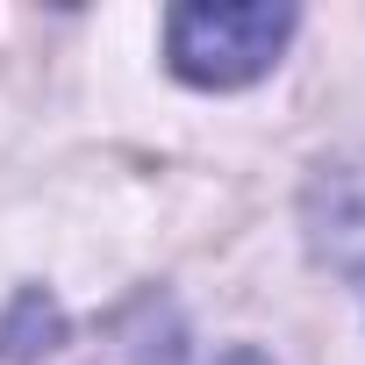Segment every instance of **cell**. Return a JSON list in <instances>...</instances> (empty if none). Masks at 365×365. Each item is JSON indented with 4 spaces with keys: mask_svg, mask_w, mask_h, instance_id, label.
<instances>
[{
    "mask_svg": "<svg viewBox=\"0 0 365 365\" xmlns=\"http://www.w3.org/2000/svg\"><path fill=\"white\" fill-rule=\"evenodd\" d=\"M294 29H301V15L287 0H230V8L194 0V8L165 15V65H172L179 86L237 93V86H251L279 65Z\"/></svg>",
    "mask_w": 365,
    "mask_h": 365,
    "instance_id": "cell-1",
    "label": "cell"
},
{
    "mask_svg": "<svg viewBox=\"0 0 365 365\" xmlns=\"http://www.w3.org/2000/svg\"><path fill=\"white\" fill-rule=\"evenodd\" d=\"M301 230L315 265H329L365 308V150H336L301 187Z\"/></svg>",
    "mask_w": 365,
    "mask_h": 365,
    "instance_id": "cell-2",
    "label": "cell"
},
{
    "mask_svg": "<svg viewBox=\"0 0 365 365\" xmlns=\"http://www.w3.org/2000/svg\"><path fill=\"white\" fill-rule=\"evenodd\" d=\"M51 344H65V315H58V301L43 287H22L8 322H0V358H36Z\"/></svg>",
    "mask_w": 365,
    "mask_h": 365,
    "instance_id": "cell-3",
    "label": "cell"
}]
</instances>
